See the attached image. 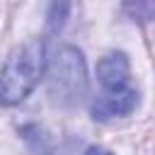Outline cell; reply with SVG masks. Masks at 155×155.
<instances>
[{"mask_svg": "<svg viewBox=\"0 0 155 155\" xmlns=\"http://www.w3.org/2000/svg\"><path fill=\"white\" fill-rule=\"evenodd\" d=\"M46 73V44L31 39L15 48L0 70V104L15 107L24 102Z\"/></svg>", "mask_w": 155, "mask_h": 155, "instance_id": "6da1fadb", "label": "cell"}, {"mask_svg": "<svg viewBox=\"0 0 155 155\" xmlns=\"http://www.w3.org/2000/svg\"><path fill=\"white\" fill-rule=\"evenodd\" d=\"M48 90L61 104H75L87 92V73H85V58L78 48L63 46L53 65L48 70Z\"/></svg>", "mask_w": 155, "mask_h": 155, "instance_id": "7a4b0ae2", "label": "cell"}, {"mask_svg": "<svg viewBox=\"0 0 155 155\" xmlns=\"http://www.w3.org/2000/svg\"><path fill=\"white\" fill-rule=\"evenodd\" d=\"M136 107H138V90L133 85H126V87L102 90L94 97L90 111L97 121H111V119L128 116Z\"/></svg>", "mask_w": 155, "mask_h": 155, "instance_id": "3957f363", "label": "cell"}, {"mask_svg": "<svg viewBox=\"0 0 155 155\" xmlns=\"http://www.w3.org/2000/svg\"><path fill=\"white\" fill-rule=\"evenodd\" d=\"M97 78H99L102 90L131 85V65H128L126 53H107L97 63Z\"/></svg>", "mask_w": 155, "mask_h": 155, "instance_id": "277c9868", "label": "cell"}, {"mask_svg": "<svg viewBox=\"0 0 155 155\" xmlns=\"http://www.w3.org/2000/svg\"><path fill=\"white\" fill-rule=\"evenodd\" d=\"M68 12H70V0H53L51 7H48V29L58 31L65 24Z\"/></svg>", "mask_w": 155, "mask_h": 155, "instance_id": "5b68a950", "label": "cell"}, {"mask_svg": "<svg viewBox=\"0 0 155 155\" xmlns=\"http://www.w3.org/2000/svg\"><path fill=\"white\" fill-rule=\"evenodd\" d=\"M136 5V10H131V17L140 19V22H150L153 17V0H126V7Z\"/></svg>", "mask_w": 155, "mask_h": 155, "instance_id": "8992f818", "label": "cell"}]
</instances>
